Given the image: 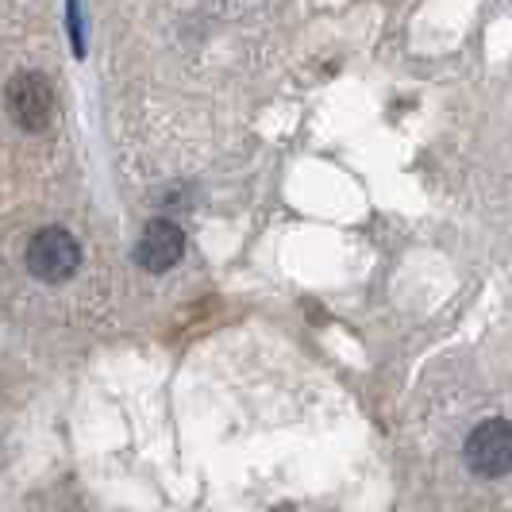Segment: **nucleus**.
I'll list each match as a JSON object with an SVG mask.
<instances>
[{
	"label": "nucleus",
	"instance_id": "obj_1",
	"mask_svg": "<svg viewBox=\"0 0 512 512\" xmlns=\"http://www.w3.org/2000/svg\"><path fill=\"white\" fill-rule=\"evenodd\" d=\"M77 266H81V247L66 228H43L39 235H31L27 243V270L39 278V282H66L74 278Z\"/></svg>",
	"mask_w": 512,
	"mask_h": 512
},
{
	"label": "nucleus",
	"instance_id": "obj_2",
	"mask_svg": "<svg viewBox=\"0 0 512 512\" xmlns=\"http://www.w3.org/2000/svg\"><path fill=\"white\" fill-rule=\"evenodd\" d=\"M8 116L24 131H47L54 124V89L47 77L39 74H16L8 81Z\"/></svg>",
	"mask_w": 512,
	"mask_h": 512
},
{
	"label": "nucleus",
	"instance_id": "obj_3",
	"mask_svg": "<svg viewBox=\"0 0 512 512\" xmlns=\"http://www.w3.org/2000/svg\"><path fill=\"white\" fill-rule=\"evenodd\" d=\"M466 462H470L478 474H486V478L509 474V462H512L509 420H489V424H482L474 436L466 439Z\"/></svg>",
	"mask_w": 512,
	"mask_h": 512
},
{
	"label": "nucleus",
	"instance_id": "obj_4",
	"mask_svg": "<svg viewBox=\"0 0 512 512\" xmlns=\"http://www.w3.org/2000/svg\"><path fill=\"white\" fill-rule=\"evenodd\" d=\"M181 255H185V235L170 220H151L139 235V243H135V262L143 270H151V274L170 270Z\"/></svg>",
	"mask_w": 512,
	"mask_h": 512
},
{
	"label": "nucleus",
	"instance_id": "obj_5",
	"mask_svg": "<svg viewBox=\"0 0 512 512\" xmlns=\"http://www.w3.org/2000/svg\"><path fill=\"white\" fill-rule=\"evenodd\" d=\"M70 35H74V54H85V39H81V8L70 0Z\"/></svg>",
	"mask_w": 512,
	"mask_h": 512
}]
</instances>
